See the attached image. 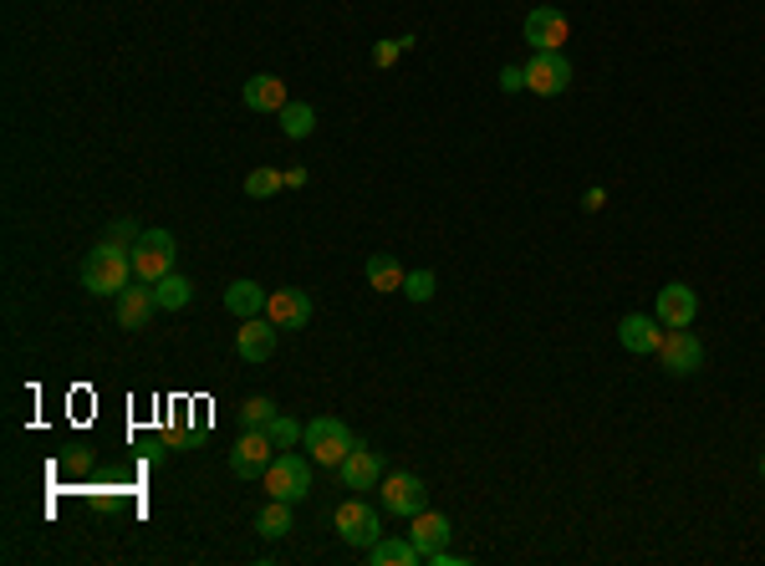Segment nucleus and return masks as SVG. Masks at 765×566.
<instances>
[{
	"label": "nucleus",
	"instance_id": "nucleus-1",
	"mask_svg": "<svg viewBox=\"0 0 765 566\" xmlns=\"http://www.w3.org/2000/svg\"><path fill=\"white\" fill-rule=\"evenodd\" d=\"M128 276H134V255H128V250H117L113 240H102V246L87 250L83 286L92 291V297H117V291L128 286Z\"/></svg>",
	"mask_w": 765,
	"mask_h": 566
},
{
	"label": "nucleus",
	"instance_id": "nucleus-2",
	"mask_svg": "<svg viewBox=\"0 0 765 566\" xmlns=\"http://www.w3.org/2000/svg\"><path fill=\"white\" fill-rule=\"evenodd\" d=\"M301 444H306V454H312L322 469H337L352 454V444H358V439H352V429L342 424V418H312V424H306V433H301Z\"/></svg>",
	"mask_w": 765,
	"mask_h": 566
},
{
	"label": "nucleus",
	"instance_id": "nucleus-3",
	"mask_svg": "<svg viewBox=\"0 0 765 566\" xmlns=\"http://www.w3.org/2000/svg\"><path fill=\"white\" fill-rule=\"evenodd\" d=\"M134 255V276L138 281H164L168 271H174V261H179V246H174V235L168 230H143L138 235V246L128 250Z\"/></svg>",
	"mask_w": 765,
	"mask_h": 566
},
{
	"label": "nucleus",
	"instance_id": "nucleus-4",
	"mask_svg": "<svg viewBox=\"0 0 765 566\" xmlns=\"http://www.w3.org/2000/svg\"><path fill=\"white\" fill-rule=\"evenodd\" d=\"M266 490L276 500H291V505H297V500L312 490V454H291V450L276 454L266 465Z\"/></svg>",
	"mask_w": 765,
	"mask_h": 566
},
{
	"label": "nucleus",
	"instance_id": "nucleus-5",
	"mask_svg": "<svg viewBox=\"0 0 765 566\" xmlns=\"http://www.w3.org/2000/svg\"><path fill=\"white\" fill-rule=\"evenodd\" d=\"M653 357H659V367H664V373H674V378H689V373H699V367H704V342H699L689 327H668Z\"/></svg>",
	"mask_w": 765,
	"mask_h": 566
},
{
	"label": "nucleus",
	"instance_id": "nucleus-6",
	"mask_svg": "<svg viewBox=\"0 0 765 566\" xmlns=\"http://www.w3.org/2000/svg\"><path fill=\"white\" fill-rule=\"evenodd\" d=\"M333 520H337V536H342L348 546H358V551H367V546H373V541L382 536V516L373 511V505H367V500H358V495L342 500Z\"/></svg>",
	"mask_w": 765,
	"mask_h": 566
},
{
	"label": "nucleus",
	"instance_id": "nucleus-7",
	"mask_svg": "<svg viewBox=\"0 0 765 566\" xmlns=\"http://www.w3.org/2000/svg\"><path fill=\"white\" fill-rule=\"evenodd\" d=\"M382 511H388V516H403V520H414L418 511H429V490H424V480L409 475V469L382 475Z\"/></svg>",
	"mask_w": 765,
	"mask_h": 566
},
{
	"label": "nucleus",
	"instance_id": "nucleus-8",
	"mask_svg": "<svg viewBox=\"0 0 765 566\" xmlns=\"http://www.w3.org/2000/svg\"><path fill=\"white\" fill-rule=\"evenodd\" d=\"M566 87H572V62H566L562 51H531V62H526V92L562 98Z\"/></svg>",
	"mask_w": 765,
	"mask_h": 566
},
{
	"label": "nucleus",
	"instance_id": "nucleus-9",
	"mask_svg": "<svg viewBox=\"0 0 765 566\" xmlns=\"http://www.w3.org/2000/svg\"><path fill=\"white\" fill-rule=\"evenodd\" d=\"M271 460H276V439H271L266 429H246L240 439H235V450H230L235 480H255V475H266Z\"/></svg>",
	"mask_w": 765,
	"mask_h": 566
},
{
	"label": "nucleus",
	"instance_id": "nucleus-10",
	"mask_svg": "<svg viewBox=\"0 0 765 566\" xmlns=\"http://www.w3.org/2000/svg\"><path fill=\"white\" fill-rule=\"evenodd\" d=\"M653 317L664 322V327H694V317H699V297H694V286H684V281L659 286Z\"/></svg>",
	"mask_w": 765,
	"mask_h": 566
},
{
	"label": "nucleus",
	"instance_id": "nucleus-11",
	"mask_svg": "<svg viewBox=\"0 0 765 566\" xmlns=\"http://www.w3.org/2000/svg\"><path fill=\"white\" fill-rule=\"evenodd\" d=\"M566 36H572V21H566L556 5H536L531 16H526V41H531V51H562Z\"/></svg>",
	"mask_w": 765,
	"mask_h": 566
},
{
	"label": "nucleus",
	"instance_id": "nucleus-12",
	"mask_svg": "<svg viewBox=\"0 0 765 566\" xmlns=\"http://www.w3.org/2000/svg\"><path fill=\"white\" fill-rule=\"evenodd\" d=\"M266 317L281 327V332H297V327H306L312 322V297L301 291V286H276L266 301Z\"/></svg>",
	"mask_w": 765,
	"mask_h": 566
},
{
	"label": "nucleus",
	"instance_id": "nucleus-13",
	"mask_svg": "<svg viewBox=\"0 0 765 566\" xmlns=\"http://www.w3.org/2000/svg\"><path fill=\"white\" fill-rule=\"evenodd\" d=\"M276 322L271 317H250V322H240L235 327V352L246 357V363H271L276 357Z\"/></svg>",
	"mask_w": 765,
	"mask_h": 566
},
{
	"label": "nucleus",
	"instance_id": "nucleus-14",
	"mask_svg": "<svg viewBox=\"0 0 765 566\" xmlns=\"http://www.w3.org/2000/svg\"><path fill=\"white\" fill-rule=\"evenodd\" d=\"M664 322L659 317H643V312H628V317L617 322V342L632 352V357H653L659 352V342H664Z\"/></svg>",
	"mask_w": 765,
	"mask_h": 566
},
{
	"label": "nucleus",
	"instance_id": "nucleus-15",
	"mask_svg": "<svg viewBox=\"0 0 765 566\" xmlns=\"http://www.w3.org/2000/svg\"><path fill=\"white\" fill-rule=\"evenodd\" d=\"M113 312H117V327L138 332V327H149V317L159 312V297H153V286H149V281L123 286V291L113 297Z\"/></svg>",
	"mask_w": 765,
	"mask_h": 566
},
{
	"label": "nucleus",
	"instance_id": "nucleus-16",
	"mask_svg": "<svg viewBox=\"0 0 765 566\" xmlns=\"http://www.w3.org/2000/svg\"><path fill=\"white\" fill-rule=\"evenodd\" d=\"M337 475H342V485L348 490H373V485H382V460H378V450H367V444H352V454L337 465Z\"/></svg>",
	"mask_w": 765,
	"mask_h": 566
},
{
	"label": "nucleus",
	"instance_id": "nucleus-17",
	"mask_svg": "<svg viewBox=\"0 0 765 566\" xmlns=\"http://www.w3.org/2000/svg\"><path fill=\"white\" fill-rule=\"evenodd\" d=\"M266 301H271V291H266V286H255V281H230V286H225V312L240 317V322L266 317Z\"/></svg>",
	"mask_w": 765,
	"mask_h": 566
},
{
	"label": "nucleus",
	"instance_id": "nucleus-18",
	"mask_svg": "<svg viewBox=\"0 0 765 566\" xmlns=\"http://www.w3.org/2000/svg\"><path fill=\"white\" fill-rule=\"evenodd\" d=\"M240 98H246V108H250V113H281L286 102H291V98H286V83H281V77H271V72H261V77H250Z\"/></svg>",
	"mask_w": 765,
	"mask_h": 566
},
{
	"label": "nucleus",
	"instance_id": "nucleus-19",
	"mask_svg": "<svg viewBox=\"0 0 765 566\" xmlns=\"http://www.w3.org/2000/svg\"><path fill=\"white\" fill-rule=\"evenodd\" d=\"M414 546H418V556H429V551H444L450 546V536H454V526H450V516H439V511H418L414 516Z\"/></svg>",
	"mask_w": 765,
	"mask_h": 566
},
{
	"label": "nucleus",
	"instance_id": "nucleus-20",
	"mask_svg": "<svg viewBox=\"0 0 765 566\" xmlns=\"http://www.w3.org/2000/svg\"><path fill=\"white\" fill-rule=\"evenodd\" d=\"M367 562L373 566H418L424 556H418L414 536H378V541L367 546Z\"/></svg>",
	"mask_w": 765,
	"mask_h": 566
},
{
	"label": "nucleus",
	"instance_id": "nucleus-21",
	"mask_svg": "<svg viewBox=\"0 0 765 566\" xmlns=\"http://www.w3.org/2000/svg\"><path fill=\"white\" fill-rule=\"evenodd\" d=\"M403 276H409V271L399 266V261H393V255H367V286H373V291H403Z\"/></svg>",
	"mask_w": 765,
	"mask_h": 566
},
{
	"label": "nucleus",
	"instance_id": "nucleus-22",
	"mask_svg": "<svg viewBox=\"0 0 765 566\" xmlns=\"http://www.w3.org/2000/svg\"><path fill=\"white\" fill-rule=\"evenodd\" d=\"M153 297H159V312H184L189 297H195V281H184L179 271H168L164 281H153Z\"/></svg>",
	"mask_w": 765,
	"mask_h": 566
},
{
	"label": "nucleus",
	"instance_id": "nucleus-23",
	"mask_svg": "<svg viewBox=\"0 0 765 566\" xmlns=\"http://www.w3.org/2000/svg\"><path fill=\"white\" fill-rule=\"evenodd\" d=\"M255 531L266 536V541H281L286 531H291V500H276L271 495V505L255 516Z\"/></svg>",
	"mask_w": 765,
	"mask_h": 566
},
{
	"label": "nucleus",
	"instance_id": "nucleus-24",
	"mask_svg": "<svg viewBox=\"0 0 765 566\" xmlns=\"http://www.w3.org/2000/svg\"><path fill=\"white\" fill-rule=\"evenodd\" d=\"M276 123H281L286 138H306L316 128V108L312 102H286L281 113H276Z\"/></svg>",
	"mask_w": 765,
	"mask_h": 566
},
{
	"label": "nucleus",
	"instance_id": "nucleus-25",
	"mask_svg": "<svg viewBox=\"0 0 765 566\" xmlns=\"http://www.w3.org/2000/svg\"><path fill=\"white\" fill-rule=\"evenodd\" d=\"M276 189H286V168H250V174H246V194H250V200H271Z\"/></svg>",
	"mask_w": 765,
	"mask_h": 566
},
{
	"label": "nucleus",
	"instance_id": "nucleus-26",
	"mask_svg": "<svg viewBox=\"0 0 765 566\" xmlns=\"http://www.w3.org/2000/svg\"><path fill=\"white\" fill-rule=\"evenodd\" d=\"M266 433L276 439V450H297L301 444V433H306V424H297V418H286V414H276L266 424Z\"/></svg>",
	"mask_w": 765,
	"mask_h": 566
},
{
	"label": "nucleus",
	"instance_id": "nucleus-27",
	"mask_svg": "<svg viewBox=\"0 0 765 566\" xmlns=\"http://www.w3.org/2000/svg\"><path fill=\"white\" fill-rule=\"evenodd\" d=\"M271 418H276V403H271V399H246V403H240V424H246V429H266Z\"/></svg>",
	"mask_w": 765,
	"mask_h": 566
},
{
	"label": "nucleus",
	"instance_id": "nucleus-28",
	"mask_svg": "<svg viewBox=\"0 0 765 566\" xmlns=\"http://www.w3.org/2000/svg\"><path fill=\"white\" fill-rule=\"evenodd\" d=\"M434 271H409V276H403V297L409 301H429L434 297Z\"/></svg>",
	"mask_w": 765,
	"mask_h": 566
},
{
	"label": "nucleus",
	"instance_id": "nucleus-29",
	"mask_svg": "<svg viewBox=\"0 0 765 566\" xmlns=\"http://www.w3.org/2000/svg\"><path fill=\"white\" fill-rule=\"evenodd\" d=\"M138 235H143V230H138L134 219H113V230H108V240H113L117 250H134V246H138Z\"/></svg>",
	"mask_w": 765,
	"mask_h": 566
},
{
	"label": "nucleus",
	"instance_id": "nucleus-30",
	"mask_svg": "<svg viewBox=\"0 0 765 566\" xmlns=\"http://www.w3.org/2000/svg\"><path fill=\"white\" fill-rule=\"evenodd\" d=\"M403 51H409V36H399V41H378V47H373V62H378V67H393Z\"/></svg>",
	"mask_w": 765,
	"mask_h": 566
},
{
	"label": "nucleus",
	"instance_id": "nucleus-31",
	"mask_svg": "<svg viewBox=\"0 0 765 566\" xmlns=\"http://www.w3.org/2000/svg\"><path fill=\"white\" fill-rule=\"evenodd\" d=\"M526 87V67H505L500 72V92H521Z\"/></svg>",
	"mask_w": 765,
	"mask_h": 566
},
{
	"label": "nucleus",
	"instance_id": "nucleus-32",
	"mask_svg": "<svg viewBox=\"0 0 765 566\" xmlns=\"http://www.w3.org/2000/svg\"><path fill=\"white\" fill-rule=\"evenodd\" d=\"M602 204H607V194H602V189H587V200H582V210H602Z\"/></svg>",
	"mask_w": 765,
	"mask_h": 566
},
{
	"label": "nucleus",
	"instance_id": "nucleus-33",
	"mask_svg": "<svg viewBox=\"0 0 765 566\" xmlns=\"http://www.w3.org/2000/svg\"><path fill=\"white\" fill-rule=\"evenodd\" d=\"M306 184V168H286V189H301Z\"/></svg>",
	"mask_w": 765,
	"mask_h": 566
},
{
	"label": "nucleus",
	"instance_id": "nucleus-34",
	"mask_svg": "<svg viewBox=\"0 0 765 566\" xmlns=\"http://www.w3.org/2000/svg\"><path fill=\"white\" fill-rule=\"evenodd\" d=\"M761 475H765V454H761Z\"/></svg>",
	"mask_w": 765,
	"mask_h": 566
}]
</instances>
